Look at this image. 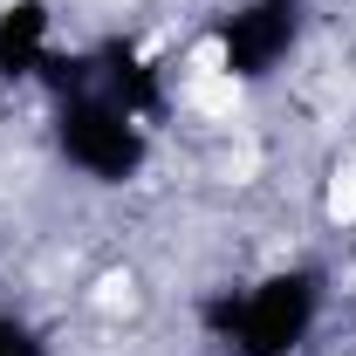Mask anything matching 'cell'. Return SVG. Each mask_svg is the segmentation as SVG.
I'll return each instance as SVG.
<instances>
[{"instance_id":"obj_2","label":"cell","mask_w":356,"mask_h":356,"mask_svg":"<svg viewBox=\"0 0 356 356\" xmlns=\"http://www.w3.org/2000/svg\"><path fill=\"white\" fill-rule=\"evenodd\" d=\"M55 151L76 165L96 185H131L144 165H151V124L131 117L117 96L89 83H62V103H55Z\"/></svg>"},{"instance_id":"obj_1","label":"cell","mask_w":356,"mask_h":356,"mask_svg":"<svg viewBox=\"0 0 356 356\" xmlns=\"http://www.w3.org/2000/svg\"><path fill=\"white\" fill-rule=\"evenodd\" d=\"M199 322L226 356H302L322 322V267H274L247 288H226L199 309Z\"/></svg>"},{"instance_id":"obj_5","label":"cell","mask_w":356,"mask_h":356,"mask_svg":"<svg viewBox=\"0 0 356 356\" xmlns=\"http://www.w3.org/2000/svg\"><path fill=\"white\" fill-rule=\"evenodd\" d=\"M0 356H55V350H48V336L28 322V315L0 309Z\"/></svg>"},{"instance_id":"obj_3","label":"cell","mask_w":356,"mask_h":356,"mask_svg":"<svg viewBox=\"0 0 356 356\" xmlns=\"http://www.w3.org/2000/svg\"><path fill=\"white\" fill-rule=\"evenodd\" d=\"M309 35V0H240L220 14L213 42H220V69L233 83H267Z\"/></svg>"},{"instance_id":"obj_4","label":"cell","mask_w":356,"mask_h":356,"mask_svg":"<svg viewBox=\"0 0 356 356\" xmlns=\"http://www.w3.org/2000/svg\"><path fill=\"white\" fill-rule=\"evenodd\" d=\"M55 69V14L48 0H7L0 7V83H35Z\"/></svg>"}]
</instances>
